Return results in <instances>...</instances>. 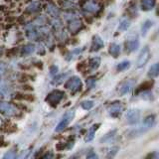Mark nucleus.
Listing matches in <instances>:
<instances>
[{
	"instance_id": "nucleus-3",
	"label": "nucleus",
	"mask_w": 159,
	"mask_h": 159,
	"mask_svg": "<svg viewBox=\"0 0 159 159\" xmlns=\"http://www.w3.org/2000/svg\"><path fill=\"white\" fill-rule=\"evenodd\" d=\"M82 87H83L82 81H81V79L78 77H72L68 79V81L65 84V88L70 89L72 93L80 92L82 89Z\"/></svg>"
},
{
	"instance_id": "nucleus-23",
	"label": "nucleus",
	"mask_w": 159,
	"mask_h": 159,
	"mask_svg": "<svg viewBox=\"0 0 159 159\" xmlns=\"http://www.w3.org/2000/svg\"><path fill=\"white\" fill-rule=\"evenodd\" d=\"M47 12H48V14H50L54 18H58L60 16V10H59V8L56 7L53 4H50V5H48V6H47Z\"/></svg>"
},
{
	"instance_id": "nucleus-35",
	"label": "nucleus",
	"mask_w": 159,
	"mask_h": 159,
	"mask_svg": "<svg viewBox=\"0 0 159 159\" xmlns=\"http://www.w3.org/2000/svg\"><path fill=\"white\" fill-rule=\"evenodd\" d=\"M59 72V68L56 65H53V66L50 67V75L51 76H55V75H57Z\"/></svg>"
},
{
	"instance_id": "nucleus-9",
	"label": "nucleus",
	"mask_w": 159,
	"mask_h": 159,
	"mask_svg": "<svg viewBox=\"0 0 159 159\" xmlns=\"http://www.w3.org/2000/svg\"><path fill=\"white\" fill-rule=\"evenodd\" d=\"M125 47H126V50L128 52H134L136 51L139 47V40H138V37L136 36H129L126 40L125 42Z\"/></svg>"
},
{
	"instance_id": "nucleus-5",
	"label": "nucleus",
	"mask_w": 159,
	"mask_h": 159,
	"mask_svg": "<svg viewBox=\"0 0 159 159\" xmlns=\"http://www.w3.org/2000/svg\"><path fill=\"white\" fill-rule=\"evenodd\" d=\"M126 121L130 125H134V124L138 123L139 119H140V111L137 108H130L128 109L125 113Z\"/></svg>"
},
{
	"instance_id": "nucleus-8",
	"label": "nucleus",
	"mask_w": 159,
	"mask_h": 159,
	"mask_svg": "<svg viewBox=\"0 0 159 159\" xmlns=\"http://www.w3.org/2000/svg\"><path fill=\"white\" fill-rule=\"evenodd\" d=\"M134 86H135V81H134V80H126V81L121 83L120 86L118 87V93H120L121 96L127 94L132 91Z\"/></svg>"
},
{
	"instance_id": "nucleus-45",
	"label": "nucleus",
	"mask_w": 159,
	"mask_h": 159,
	"mask_svg": "<svg viewBox=\"0 0 159 159\" xmlns=\"http://www.w3.org/2000/svg\"><path fill=\"white\" fill-rule=\"evenodd\" d=\"M0 121H1V120H0Z\"/></svg>"
},
{
	"instance_id": "nucleus-2",
	"label": "nucleus",
	"mask_w": 159,
	"mask_h": 159,
	"mask_svg": "<svg viewBox=\"0 0 159 159\" xmlns=\"http://www.w3.org/2000/svg\"><path fill=\"white\" fill-rule=\"evenodd\" d=\"M64 96H65L64 92L60 91V89H54L53 92H51L48 94L47 98H45V101H46L50 106L56 107L57 104H59L60 102L63 99Z\"/></svg>"
},
{
	"instance_id": "nucleus-11",
	"label": "nucleus",
	"mask_w": 159,
	"mask_h": 159,
	"mask_svg": "<svg viewBox=\"0 0 159 159\" xmlns=\"http://www.w3.org/2000/svg\"><path fill=\"white\" fill-rule=\"evenodd\" d=\"M68 28L70 30V32L75 34V33H78L80 30L83 28V23L80 19H78V17L74 18L72 20L68 21Z\"/></svg>"
},
{
	"instance_id": "nucleus-19",
	"label": "nucleus",
	"mask_w": 159,
	"mask_h": 159,
	"mask_svg": "<svg viewBox=\"0 0 159 159\" xmlns=\"http://www.w3.org/2000/svg\"><path fill=\"white\" fill-rule=\"evenodd\" d=\"M153 26V21L152 20H149V19H147V20H145L143 23H142V25H141V35L144 37V36H146V34L148 33V31H149V29H150L151 27Z\"/></svg>"
},
{
	"instance_id": "nucleus-39",
	"label": "nucleus",
	"mask_w": 159,
	"mask_h": 159,
	"mask_svg": "<svg viewBox=\"0 0 159 159\" xmlns=\"http://www.w3.org/2000/svg\"><path fill=\"white\" fill-rule=\"evenodd\" d=\"M87 158H98V155L93 151H91L87 155Z\"/></svg>"
},
{
	"instance_id": "nucleus-28",
	"label": "nucleus",
	"mask_w": 159,
	"mask_h": 159,
	"mask_svg": "<svg viewBox=\"0 0 159 159\" xmlns=\"http://www.w3.org/2000/svg\"><path fill=\"white\" fill-rule=\"evenodd\" d=\"M15 99H18V101H29V102H33L34 101V97L32 94H22V93H16L15 96Z\"/></svg>"
},
{
	"instance_id": "nucleus-14",
	"label": "nucleus",
	"mask_w": 159,
	"mask_h": 159,
	"mask_svg": "<svg viewBox=\"0 0 159 159\" xmlns=\"http://www.w3.org/2000/svg\"><path fill=\"white\" fill-rule=\"evenodd\" d=\"M99 9H101L99 8V5L93 1L86 3V5L84 6V10L89 13H97L98 11H99Z\"/></svg>"
},
{
	"instance_id": "nucleus-29",
	"label": "nucleus",
	"mask_w": 159,
	"mask_h": 159,
	"mask_svg": "<svg viewBox=\"0 0 159 159\" xmlns=\"http://www.w3.org/2000/svg\"><path fill=\"white\" fill-rule=\"evenodd\" d=\"M69 76V73H65V74H62L61 76H58V77H56L55 78L53 81H52V84H60L61 83H63V81L65 79H66L67 77Z\"/></svg>"
},
{
	"instance_id": "nucleus-7",
	"label": "nucleus",
	"mask_w": 159,
	"mask_h": 159,
	"mask_svg": "<svg viewBox=\"0 0 159 159\" xmlns=\"http://www.w3.org/2000/svg\"><path fill=\"white\" fill-rule=\"evenodd\" d=\"M0 112L8 116H15L18 113V111L13 104L5 102H0Z\"/></svg>"
},
{
	"instance_id": "nucleus-4",
	"label": "nucleus",
	"mask_w": 159,
	"mask_h": 159,
	"mask_svg": "<svg viewBox=\"0 0 159 159\" xmlns=\"http://www.w3.org/2000/svg\"><path fill=\"white\" fill-rule=\"evenodd\" d=\"M150 56H151L150 50H149V48L147 46H145L141 50L140 54H139L137 62H136V67L142 68V67L145 66V65L147 64V62L149 61V59H150Z\"/></svg>"
},
{
	"instance_id": "nucleus-10",
	"label": "nucleus",
	"mask_w": 159,
	"mask_h": 159,
	"mask_svg": "<svg viewBox=\"0 0 159 159\" xmlns=\"http://www.w3.org/2000/svg\"><path fill=\"white\" fill-rule=\"evenodd\" d=\"M108 113L109 116H112V117H117L120 116V113L123 111V106L121 104V102H113L111 103V106L108 107Z\"/></svg>"
},
{
	"instance_id": "nucleus-32",
	"label": "nucleus",
	"mask_w": 159,
	"mask_h": 159,
	"mask_svg": "<svg viewBox=\"0 0 159 159\" xmlns=\"http://www.w3.org/2000/svg\"><path fill=\"white\" fill-rule=\"evenodd\" d=\"M116 133V129H113V130H111V132H108L106 136H103L102 139H101V141L102 142H104V141H107L108 139H111V138H112L113 136H114V134Z\"/></svg>"
},
{
	"instance_id": "nucleus-44",
	"label": "nucleus",
	"mask_w": 159,
	"mask_h": 159,
	"mask_svg": "<svg viewBox=\"0 0 159 159\" xmlns=\"http://www.w3.org/2000/svg\"><path fill=\"white\" fill-rule=\"evenodd\" d=\"M69 1H72V2H75V1H78V0H69Z\"/></svg>"
},
{
	"instance_id": "nucleus-42",
	"label": "nucleus",
	"mask_w": 159,
	"mask_h": 159,
	"mask_svg": "<svg viewBox=\"0 0 159 159\" xmlns=\"http://www.w3.org/2000/svg\"><path fill=\"white\" fill-rule=\"evenodd\" d=\"M45 158H50V157H53V154L52 153H48L47 155H44Z\"/></svg>"
},
{
	"instance_id": "nucleus-13",
	"label": "nucleus",
	"mask_w": 159,
	"mask_h": 159,
	"mask_svg": "<svg viewBox=\"0 0 159 159\" xmlns=\"http://www.w3.org/2000/svg\"><path fill=\"white\" fill-rule=\"evenodd\" d=\"M104 43L103 40L98 36V35H94L93 37V42H92V52H97L98 50H101L102 48H103Z\"/></svg>"
},
{
	"instance_id": "nucleus-24",
	"label": "nucleus",
	"mask_w": 159,
	"mask_h": 159,
	"mask_svg": "<svg viewBox=\"0 0 159 159\" xmlns=\"http://www.w3.org/2000/svg\"><path fill=\"white\" fill-rule=\"evenodd\" d=\"M129 26H130V21H129V20L126 19V18H123V19L120 20V22H119L118 31H120V32L126 31V30L129 28Z\"/></svg>"
},
{
	"instance_id": "nucleus-26",
	"label": "nucleus",
	"mask_w": 159,
	"mask_h": 159,
	"mask_svg": "<svg viewBox=\"0 0 159 159\" xmlns=\"http://www.w3.org/2000/svg\"><path fill=\"white\" fill-rule=\"evenodd\" d=\"M39 10H40V3L37 1L30 3L27 6V11L30 13H36L37 11H39Z\"/></svg>"
},
{
	"instance_id": "nucleus-12",
	"label": "nucleus",
	"mask_w": 159,
	"mask_h": 159,
	"mask_svg": "<svg viewBox=\"0 0 159 159\" xmlns=\"http://www.w3.org/2000/svg\"><path fill=\"white\" fill-rule=\"evenodd\" d=\"M10 94H11V88L9 84L4 80L0 79V97L8 98Z\"/></svg>"
},
{
	"instance_id": "nucleus-6",
	"label": "nucleus",
	"mask_w": 159,
	"mask_h": 159,
	"mask_svg": "<svg viewBox=\"0 0 159 159\" xmlns=\"http://www.w3.org/2000/svg\"><path fill=\"white\" fill-rule=\"evenodd\" d=\"M75 116V111H69L65 113V116H63V119L58 123V125L56 127V131L60 132L63 131L65 128L68 126V124L73 120V118Z\"/></svg>"
},
{
	"instance_id": "nucleus-1",
	"label": "nucleus",
	"mask_w": 159,
	"mask_h": 159,
	"mask_svg": "<svg viewBox=\"0 0 159 159\" xmlns=\"http://www.w3.org/2000/svg\"><path fill=\"white\" fill-rule=\"evenodd\" d=\"M154 124H155V116H154V114H150V116H146L145 118H144L143 123L138 128L133 129V130L129 131L128 135H129V137L140 136L141 134L145 133L150 128H152V126L154 125Z\"/></svg>"
},
{
	"instance_id": "nucleus-33",
	"label": "nucleus",
	"mask_w": 159,
	"mask_h": 159,
	"mask_svg": "<svg viewBox=\"0 0 159 159\" xmlns=\"http://www.w3.org/2000/svg\"><path fill=\"white\" fill-rule=\"evenodd\" d=\"M141 94V98H143V99H150L152 98V93H151V92L149 91H143V92H141V93H139Z\"/></svg>"
},
{
	"instance_id": "nucleus-22",
	"label": "nucleus",
	"mask_w": 159,
	"mask_h": 159,
	"mask_svg": "<svg viewBox=\"0 0 159 159\" xmlns=\"http://www.w3.org/2000/svg\"><path fill=\"white\" fill-rule=\"evenodd\" d=\"M34 51H35L34 45L33 44H27V45H25L24 47H22L21 51H20V54H21L22 56H28V55L32 54Z\"/></svg>"
},
{
	"instance_id": "nucleus-43",
	"label": "nucleus",
	"mask_w": 159,
	"mask_h": 159,
	"mask_svg": "<svg viewBox=\"0 0 159 159\" xmlns=\"http://www.w3.org/2000/svg\"><path fill=\"white\" fill-rule=\"evenodd\" d=\"M157 15H159V6H158V9H157V11H156Z\"/></svg>"
},
{
	"instance_id": "nucleus-20",
	"label": "nucleus",
	"mask_w": 159,
	"mask_h": 159,
	"mask_svg": "<svg viewBox=\"0 0 159 159\" xmlns=\"http://www.w3.org/2000/svg\"><path fill=\"white\" fill-rule=\"evenodd\" d=\"M101 66V58L99 57H93L89 60V67L92 71H96Z\"/></svg>"
},
{
	"instance_id": "nucleus-37",
	"label": "nucleus",
	"mask_w": 159,
	"mask_h": 159,
	"mask_svg": "<svg viewBox=\"0 0 159 159\" xmlns=\"http://www.w3.org/2000/svg\"><path fill=\"white\" fill-rule=\"evenodd\" d=\"M56 148L59 151H61V150H64L65 148H67V145H66V143H58L56 145Z\"/></svg>"
},
{
	"instance_id": "nucleus-18",
	"label": "nucleus",
	"mask_w": 159,
	"mask_h": 159,
	"mask_svg": "<svg viewBox=\"0 0 159 159\" xmlns=\"http://www.w3.org/2000/svg\"><path fill=\"white\" fill-rule=\"evenodd\" d=\"M154 84V82L153 80H149V81H145L144 83H142L140 86H139L136 89V93H139L143 91H148V89H150L152 88V86Z\"/></svg>"
},
{
	"instance_id": "nucleus-30",
	"label": "nucleus",
	"mask_w": 159,
	"mask_h": 159,
	"mask_svg": "<svg viewBox=\"0 0 159 159\" xmlns=\"http://www.w3.org/2000/svg\"><path fill=\"white\" fill-rule=\"evenodd\" d=\"M96 83H97V79L96 77H89L87 81H86V84H87V88L89 89H93L94 86H96Z\"/></svg>"
},
{
	"instance_id": "nucleus-15",
	"label": "nucleus",
	"mask_w": 159,
	"mask_h": 159,
	"mask_svg": "<svg viewBox=\"0 0 159 159\" xmlns=\"http://www.w3.org/2000/svg\"><path fill=\"white\" fill-rule=\"evenodd\" d=\"M121 51V48H120V45H118L116 43H112L109 45V48H108V53L111 55L113 58H117L119 56Z\"/></svg>"
},
{
	"instance_id": "nucleus-40",
	"label": "nucleus",
	"mask_w": 159,
	"mask_h": 159,
	"mask_svg": "<svg viewBox=\"0 0 159 159\" xmlns=\"http://www.w3.org/2000/svg\"><path fill=\"white\" fill-rule=\"evenodd\" d=\"M44 47L42 46V45H39V48H38V50L40 52H38V54H40V55H42V54H44L45 53V50L43 49Z\"/></svg>"
},
{
	"instance_id": "nucleus-21",
	"label": "nucleus",
	"mask_w": 159,
	"mask_h": 159,
	"mask_svg": "<svg viewBox=\"0 0 159 159\" xmlns=\"http://www.w3.org/2000/svg\"><path fill=\"white\" fill-rule=\"evenodd\" d=\"M148 76L150 78H156L159 76V62L150 66L148 70Z\"/></svg>"
},
{
	"instance_id": "nucleus-36",
	"label": "nucleus",
	"mask_w": 159,
	"mask_h": 159,
	"mask_svg": "<svg viewBox=\"0 0 159 159\" xmlns=\"http://www.w3.org/2000/svg\"><path fill=\"white\" fill-rule=\"evenodd\" d=\"M16 157V151L10 150L6 154H4V158H15Z\"/></svg>"
},
{
	"instance_id": "nucleus-16",
	"label": "nucleus",
	"mask_w": 159,
	"mask_h": 159,
	"mask_svg": "<svg viewBox=\"0 0 159 159\" xmlns=\"http://www.w3.org/2000/svg\"><path fill=\"white\" fill-rule=\"evenodd\" d=\"M101 125L99 123H97V124H93V125L89 129L88 132H87V135L86 137H84V140H86L87 142H89V141H92L93 137H94V134H96V131L98 130V126Z\"/></svg>"
},
{
	"instance_id": "nucleus-31",
	"label": "nucleus",
	"mask_w": 159,
	"mask_h": 159,
	"mask_svg": "<svg viewBox=\"0 0 159 159\" xmlns=\"http://www.w3.org/2000/svg\"><path fill=\"white\" fill-rule=\"evenodd\" d=\"M93 101H84L81 102V107L84 108V109H86V111H89L93 107Z\"/></svg>"
},
{
	"instance_id": "nucleus-25",
	"label": "nucleus",
	"mask_w": 159,
	"mask_h": 159,
	"mask_svg": "<svg viewBox=\"0 0 159 159\" xmlns=\"http://www.w3.org/2000/svg\"><path fill=\"white\" fill-rule=\"evenodd\" d=\"M130 68V62L127 61V60H125V61H122L119 63L117 66H116V70L117 72H123L125 71V70L129 69Z\"/></svg>"
},
{
	"instance_id": "nucleus-17",
	"label": "nucleus",
	"mask_w": 159,
	"mask_h": 159,
	"mask_svg": "<svg viewBox=\"0 0 159 159\" xmlns=\"http://www.w3.org/2000/svg\"><path fill=\"white\" fill-rule=\"evenodd\" d=\"M156 4V0H141V9L143 11H150Z\"/></svg>"
},
{
	"instance_id": "nucleus-41",
	"label": "nucleus",
	"mask_w": 159,
	"mask_h": 159,
	"mask_svg": "<svg viewBox=\"0 0 159 159\" xmlns=\"http://www.w3.org/2000/svg\"><path fill=\"white\" fill-rule=\"evenodd\" d=\"M149 156H150V157H157V158H159V153L158 152H154V153L150 154Z\"/></svg>"
},
{
	"instance_id": "nucleus-27",
	"label": "nucleus",
	"mask_w": 159,
	"mask_h": 159,
	"mask_svg": "<svg viewBox=\"0 0 159 159\" xmlns=\"http://www.w3.org/2000/svg\"><path fill=\"white\" fill-rule=\"evenodd\" d=\"M84 51V49H80V48H77V49H75L74 51L72 52H70L68 54V57H66V60L67 61H71V60H73L74 58H76L78 57L80 54H81L82 52Z\"/></svg>"
},
{
	"instance_id": "nucleus-34",
	"label": "nucleus",
	"mask_w": 159,
	"mask_h": 159,
	"mask_svg": "<svg viewBox=\"0 0 159 159\" xmlns=\"http://www.w3.org/2000/svg\"><path fill=\"white\" fill-rule=\"evenodd\" d=\"M118 149H119V148H118L117 146H113V147H111V148H109V151H108V153H107V157H113V156L117 153Z\"/></svg>"
},
{
	"instance_id": "nucleus-38",
	"label": "nucleus",
	"mask_w": 159,
	"mask_h": 159,
	"mask_svg": "<svg viewBox=\"0 0 159 159\" xmlns=\"http://www.w3.org/2000/svg\"><path fill=\"white\" fill-rule=\"evenodd\" d=\"M5 70H6L5 65L3 63H0V76H2V75L5 73Z\"/></svg>"
}]
</instances>
